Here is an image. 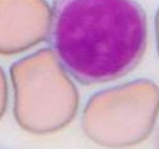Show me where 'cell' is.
I'll return each mask as SVG.
<instances>
[{"instance_id": "6da1fadb", "label": "cell", "mask_w": 159, "mask_h": 149, "mask_svg": "<svg viewBox=\"0 0 159 149\" xmlns=\"http://www.w3.org/2000/svg\"><path fill=\"white\" fill-rule=\"evenodd\" d=\"M52 9V49L80 83L114 81L141 60L148 21L135 0H55Z\"/></svg>"}, {"instance_id": "7a4b0ae2", "label": "cell", "mask_w": 159, "mask_h": 149, "mask_svg": "<svg viewBox=\"0 0 159 149\" xmlns=\"http://www.w3.org/2000/svg\"><path fill=\"white\" fill-rule=\"evenodd\" d=\"M69 74L52 49H39L12 64L13 116L21 129L52 134L74 119L80 97Z\"/></svg>"}, {"instance_id": "3957f363", "label": "cell", "mask_w": 159, "mask_h": 149, "mask_svg": "<svg viewBox=\"0 0 159 149\" xmlns=\"http://www.w3.org/2000/svg\"><path fill=\"white\" fill-rule=\"evenodd\" d=\"M158 116V85L140 78L94 94L82 112L81 127L97 145L127 148L149 137Z\"/></svg>"}, {"instance_id": "277c9868", "label": "cell", "mask_w": 159, "mask_h": 149, "mask_svg": "<svg viewBox=\"0 0 159 149\" xmlns=\"http://www.w3.org/2000/svg\"><path fill=\"white\" fill-rule=\"evenodd\" d=\"M52 20L47 0H0V55L20 54L43 42Z\"/></svg>"}, {"instance_id": "5b68a950", "label": "cell", "mask_w": 159, "mask_h": 149, "mask_svg": "<svg viewBox=\"0 0 159 149\" xmlns=\"http://www.w3.org/2000/svg\"><path fill=\"white\" fill-rule=\"evenodd\" d=\"M9 103V85L7 75L0 66V120L7 112Z\"/></svg>"}, {"instance_id": "8992f818", "label": "cell", "mask_w": 159, "mask_h": 149, "mask_svg": "<svg viewBox=\"0 0 159 149\" xmlns=\"http://www.w3.org/2000/svg\"><path fill=\"white\" fill-rule=\"evenodd\" d=\"M154 28H155V38L156 44H157V50L159 56V7L157 9L154 19Z\"/></svg>"}, {"instance_id": "52a82bcc", "label": "cell", "mask_w": 159, "mask_h": 149, "mask_svg": "<svg viewBox=\"0 0 159 149\" xmlns=\"http://www.w3.org/2000/svg\"><path fill=\"white\" fill-rule=\"evenodd\" d=\"M155 147L156 149H159V127L157 129V134H156L155 137Z\"/></svg>"}]
</instances>
